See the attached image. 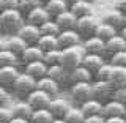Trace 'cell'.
Segmentation results:
<instances>
[{"instance_id":"7bdbcfd3","label":"cell","mask_w":126,"mask_h":123,"mask_svg":"<svg viewBox=\"0 0 126 123\" xmlns=\"http://www.w3.org/2000/svg\"><path fill=\"white\" fill-rule=\"evenodd\" d=\"M112 100H115L118 103H121L123 106H126V87H123V88H117L115 92H113Z\"/></svg>"},{"instance_id":"f5cc1de1","label":"cell","mask_w":126,"mask_h":123,"mask_svg":"<svg viewBox=\"0 0 126 123\" xmlns=\"http://www.w3.org/2000/svg\"><path fill=\"white\" fill-rule=\"evenodd\" d=\"M47 2H50V0H41V3H43V5H46Z\"/></svg>"},{"instance_id":"7a4b0ae2","label":"cell","mask_w":126,"mask_h":123,"mask_svg":"<svg viewBox=\"0 0 126 123\" xmlns=\"http://www.w3.org/2000/svg\"><path fill=\"white\" fill-rule=\"evenodd\" d=\"M85 49L82 44L79 46H74V47H69V49H63L62 51V66L65 68L66 71H73L82 66V60L85 57Z\"/></svg>"},{"instance_id":"7c38bea8","label":"cell","mask_w":126,"mask_h":123,"mask_svg":"<svg viewBox=\"0 0 126 123\" xmlns=\"http://www.w3.org/2000/svg\"><path fill=\"white\" fill-rule=\"evenodd\" d=\"M106 62L104 60V55H96V54H85V57H84V60H82V66L84 68H87L90 71V73L93 74V77H94V74L99 71L102 66L106 65Z\"/></svg>"},{"instance_id":"5bb4252c","label":"cell","mask_w":126,"mask_h":123,"mask_svg":"<svg viewBox=\"0 0 126 123\" xmlns=\"http://www.w3.org/2000/svg\"><path fill=\"white\" fill-rule=\"evenodd\" d=\"M82 46H84L87 54H96V55H104L106 54V41H102V39L98 38V36H92L88 39H84V41H82Z\"/></svg>"},{"instance_id":"d590c367","label":"cell","mask_w":126,"mask_h":123,"mask_svg":"<svg viewBox=\"0 0 126 123\" xmlns=\"http://www.w3.org/2000/svg\"><path fill=\"white\" fill-rule=\"evenodd\" d=\"M43 62L46 63V66H55V65H62V51H50V52H44V58Z\"/></svg>"},{"instance_id":"f907efd6","label":"cell","mask_w":126,"mask_h":123,"mask_svg":"<svg viewBox=\"0 0 126 123\" xmlns=\"http://www.w3.org/2000/svg\"><path fill=\"white\" fill-rule=\"evenodd\" d=\"M120 35H121V36H123V38L126 39V25H125V27H123V29H121V30H120Z\"/></svg>"},{"instance_id":"11a10c76","label":"cell","mask_w":126,"mask_h":123,"mask_svg":"<svg viewBox=\"0 0 126 123\" xmlns=\"http://www.w3.org/2000/svg\"><path fill=\"white\" fill-rule=\"evenodd\" d=\"M125 118H126V112H125Z\"/></svg>"},{"instance_id":"681fc988","label":"cell","mask_w":126,"mask_h":123,"mask_svg":"<svg viewBox=\"0 0 126 123\" xmlns=\"http://www.w3.org/2000/svg\"><path fill=\"white\" fill-rule=\"evenodd\" d=\"M63 2L68 5V8H71V6H74L76 3H79V2H82V0H63Z\"/></svg>"},{"instance_id":"44dd1931","label":"cell","mask_w":126,"mask_h":123,"mask_svg":"<svg viewBox=\"0 0 126 123\" xmlns=\"http://www.w3.org/2000/svg\"><path fill=\"white\" fill-rule=\"evenodd\" d=\"M29 47L25 41H24L22 38H19L17 35H14V36H8L6 38V49L11 51L14 55H17L19 58H21V55L25 52V49Z\"/></svg>"},{"instance_id":"8992f818","label":"cell","mask_w":126,"mask_h":123,"mask_svg":"<svg viewBox=\"0 0 126 123\" xmlns=\"http://www.w3.org/2000/svg\"><path fill=\"white\" fill-rule=\"evenodd\" d=\"M38 88V81H35L32 76L25 73H21V76L16 79L14 85H13V90L17 95H22V96H29L32 92H35V90Z\"/></svg>"},{"instance_id":"52a82bcc","label":"cell","mask_w":126,"mask_h":123,"mask_svg":"<svg viewBox=\"0 0 126 123\" xmlns=\"http://www.w3.org/2000/svg\"><path fill=\"white\" fill-rule=\"evenodd\" d=\"M25 101L33 107V110H39V109H47L49 107L50 101H52V96L47 95L46 92H43V90L36 88L35 92H32L29 96L25 98Z\"/></svg>"},{"instance_id":"d4e9b609","label":"cell","mask_w":126,"mask_h":123,"mask_svg":"<svg viewBox=\"0 0 126 123\" xmlns=\"http://www.w3.org/2000/svg\"><path fill=\"white\" fill-rule=\"evenodd\" d=\"M11 109H13L14 117H17V118L30 120L32 115H33V107H32L27 101H17V103H14V104H11Z\"/></svg>"},{"instance_id":"816d5d0a","label":"cell","mask_w":126,"mask_h":123,"mask_svg":"<svg viewBox=\"0 0 126 123\" xmlns=\"http://www.w3.org/2000/svg\"><path fill=\"white\" fill-rule=\"evenodd\" d=\"M52 123H66L65 120H63V118H54V122Z\"/></svg>"},{"instance_id":"3957f363","label":"cell","mask_w":126,"mask_h":123,"mask_svg":"<svg viewBox=\"0 0 126 123\" xmlns=\"http://www.w3.org/2000/svg\"><path fill=\"white\" fill-rule=\"evenodd\" d=\"M101 19L96 18V16H87V18H80L77 21V25H76V32L80 35V38L84 39H88L96 35V30L98 27L101 25Z\"/></svg>"},{"instance_id":"d6a6232c","label":"cell","mask_w":126,"mask_h":123,"mask_svg":"<svg viewBox=\"0 0 126 123\" xmlns=\"http://www.w3.org/2000/svg\"><path fill=\"white\" fill-rule=\"evenodd\" d=\"M54 115L50 114L49 109H39L33 110V115L30 118V123H52Z\"/></svg>"},{"instance_id":"60d3db41","label":"cell","mask_w":126,"mask_h":123,"mask_svg":"<svg viewBox=\"0 0 126 123\" xmlns=\"http://www.w3.org/2000/svg\"><path fill=\"white\" fill-rule=\"evenodd\" d=\"M10 10H19V0H0V13Z\"/></svg>"},{"instance_id":"7dc6e473","label":"cell","mask_w":126,"mask_h":123,"mask_svg":"<svg viewBox=\"0 0 126 123\" xmlns=\"http://www.w3.org/2000/svg\"><path fill=\"white\" fill-rule=\"evenodd\" d=\"M5 49H6V38L0 36V52H2V51H5Z\"/></svg>"},{"instance_id":"9a60e30c","label":"cell","mask_w":126,"mask_h":123,"mask_svg":"<svg viewBox=\"0 0 126 123\" xmlns=\"http://www.w3.org/2000/svg\"><path fill=\"white\" fill-rule=\"evenodd\" d=\"M68 82L71 85L80 84V82H93V74L87 68H84V66H79V68L68 73Z\"/></svg>"},{"instance_id":"f1b7e54d","label":"cell","mask_w":126,"mask_h":123,"mask_svg":"<svg viewBox=\"0 0 126 123\" xmlns=\"http://www.w3.org/2000/svg\"><path fill=\"white\" fill-rule=\"evenodd\" d=\"M85 114L82 112L80 106H71V109L66 112V115L63 117V120L66 123H84L85 122Z\"/></svg>"},{"instance_id":"2e32d148","label":"cell","mask_w":126,"mask_h":123,"mask_svg":"<svg viewBox=\"0 0 126 123\" xmlns=\"http://www.w3.org/2000/svg\"><path fill=\"white\" fill-rule=\"evenodd\" d=\"M102 22L112 25L113 29H117L118 33H120V30L126 25V22H125V14L120 13V11H117V10L107 11V13L104 14V18H102Z\"/></svg>"},{"instance_id":"ffe728a7","label":"cell","mask_w":126,"mask_h":123,"mask_svg":"<svg viewBox=\"0 0 126 123\" xmlns=\"http://www.w3.org/2000/svg\"><path fill=\"white\" fill-rule=\"evenodd\" d=\"M126 112V106H123L121 103H118L115 100H110L107 103H104V112L102 115L106 118L109 117H125Z\"/></svg>"},{"instance_id":"836d02e7","label":"cell","mask_w":126,"mask_h":123,"mask_svg":"<svg viewBox=\"0 0 126 123\" xmlns=\"http://www.w3.org/2000/svg\"><path fill=\"white\" fill-rule=\"evenodd\" d=\"M39 32H41V36H58L60 35V27H58V24L54 21V19H50L49 22L43 24L41 27H39Z\"/></svg>"},{"instance_id":"277c9868","label":"cell","mask_w":126,"mask_h":123,"mask_svg":"<svg viewBox=\"0 0 126 123\" xmlns=\"http://www.w3.org/2000/svg\"><path fill=\"white\" fill-rule=\"evenodd\" d=\"M69 96L76 104H84L88 100H93V90L92 82H80V84H73L69 87Z\"/></svg>"},{"instance_id":"e0dca14e","label":"cell","mask_w":126,"mask_h":123,"mask_svg":"<svg viewBox=\"0 0 126 123\" xmlns=\"http://www.w3.org/2000/svg\"><path fill=\"white\" fill-rule=\"evenodd\" d=\"M54 21L58 24L60 30L63 32V30H76V25H77V21H79V19L68 10V11H65L63 14L57 16Z\"/></svg>"},{"instance_id":"bcb514c9","label":"cell","mask_w":126,"mask_h":123,"mask_svg":"<svg viewBox=\"0 0 126 123\" xmlns=\"http://www.w3.org/2000/svg\"><path fill=\"white\" fill-rule=\"evenodd\" d=\"M106 123H126L125 117H109L106 118Z\"/></svg>"},{"instance_id":"83f0119b","label":"cell","mask_w":126,"mask_h":123,"mask_svg":"<svg viewBox=\"0 0 126 123\" xmlns=\"http://www.w3.org/2000/svg\"><path fill=\"white\" fill-rule=\"evenodd\" d=\"M110 84L113 88H123L126 87V68H120V66H113V73L110 76Z\"/></svg>"},{"instance_id":"4dcf8cb0","label":"cell","mask_w":126,"mask_h":123,"mask_svg":"<svg viewBox=\"0 0 126 123\" xmlns=\"http://www.w3.org/2000/svg\"><path fill=\"white\" fill-rule=\"evenodd\" d=\"M117 35H118V30H117V29H113V27H112V25H109V24L101 22V25L98 27L96 35H94V36L101 38L102 41H106V43H107L109 39H112L113 36H117Z\"/></svg>"},{"instance_id":"f546056e","label":"cell","mask_w":126,"mask_h":123,"mask_svg":"<svg viewBox=\"0 0 126 123\" xmlns=\"http://www.w3.org/2000/svg\"><path fill=\"white\" fill-rule=\"evenodd\" d=\"M47 77L57 81L58 84L68 81V71L63 68L62 65H55V66H49L47 68Z\"/></svg>"},{"instance_id":"ac0fdd59","label":"cell","mask_w":126,"mask_h":123,"mask_svg":"<svg viewBox=\"0 0 126 123\" xmlns=\"http://www.w3.org/2000/svg\"><path fill=\"white\" fill-rule=\"evenodd\" d=\"M24 73L32 76L35 81H41L43 77L47 76V66L44 62H33V63L25 65V71Z\"/></svg>"},{"instance_id":"ab89813d","label":"cell","mask_w":126,"mask_h":123,"mask_svg":"<svg viewBox=\"0 0 126 123\" xmlns=\"http://www.w3.org/2000/svg\"><path fill=\"white\" fill-rule=\"evenodd\" d=\"M109 63H112L113 66L126 68V51H123V52H118V54H115V55H112Z\"/></svg>"},{"instance_id":"8fae6325","label":"cell","mask_w":126,"mask_h":123,"mask_svg":"<svg viewBox=\"0 0 126 123\" xmlns=\"http://www.w3.org/2000/svg\"><path fill=\"white\" fill-rule=\"evenodd\" d=\"M21 76V71L17 66H2L0 68V85L6 88H13L16 79Z\"/></svg>"},{"instance_id":"c3c4849f","label":"cell","mask_w":126,"mask_h":123,"mask_svg":"<svg viewBox=\"0 0 126 123\" xmlns=\"http://www.w3.org/2000/svg\"><path fill=\"white\" fill-rule=\"evenodd\" d=\"M10 123H30V120H25V118H17V117H14Z\"/></svg>"},{"instance_id":"4316f807","label":"cell","mask_w":126,"mask_h":123,"mask_svg":"<svg viewBox=\"0 0 126 123\" xmlns=\"http://www.w3.org/2000/svg\"><path fill=\"white\" fill-rule=\"evenodd\" d=\"M44 8L47 10V13L50 14V18H52V19H55L57 16H60V14L65 13V11L69 10L68 5H66L63 0H50V2H47L46 5H44Z\"/></svg>"},{"instance_id":"d6986e66","label":"cell","mask_w":126,"mask_h":123,"mask_svg":"<svg viewBox=\"0 0 126 123\" xmlns=\"http://www.w3.org/2000/svg\"><path fill=\"white\" fill-rule=\"evenodd\" d=\"M69 11L76 16L77 19H80V18H87V16H93L94 14V6L90 0H82V2L76 3L74 6H71Z\"/></svg>"},{"instance_id":"30bf717a","label":"cell","mask_w":126,"mask_h":123,"mask_svg":"<svg viewBox=\"0 0 126 123\" xmlns=\"http://www.w3.org/2000/svg\"><path fill=\"white\" fill-rule=\"evenodd\" d=\"M50 19H52V18H50L49 13H47V10L44 8V5L35 8L33 11H30V13L25 16V22L32 24V25H36V27H41L43 24L49 22Z\"/></svg>"},{"instance_id":"e575fe53","label":"cell","mask_w":126,"mask_h":123,"mask_svg":"<svg viewBox=\"0 0 126 123\" xmlns=\"http://www.w3.org/2000/svg\"><path fill=\"white\" fill-rule=\"evenodd\" d=\"M17 62H21V58L17 55H14L11 51L5 49V51L0 52V68L2 66H16Z\"/></svg>"},{"instance_id":"b9f144b4","label":"cell","mask_w":126,"mask_h":123,"mask_svg":"<svg viewBox=\"0 0 126 123\" xmlns=\"http://www.w3.org/2000/svg\"><path fill=\"white\" fill-rule=\"evenodd\" d=\"M10 100H11V95L8 92V88L0 85V106H10Z\"/></svg>"},{"instance_id":"ee69618b","label":"cell","mask_w":126,"mask_h":123,"mask_svg":"<svg viewBox=\"0 0 126 123\" xmlns=\"http://www.w3.org/2000/svg\"><path fill=\"white\" fill-rule=\"evenodd\" d=\"M113 10L126 14V0H115V2H113Z\"/></svg>"},{"instance_id":"9c48e42d","label":"cell","mask_w":126,"mask_h":123,"mask_svg":"<svg viewBox=\"0 0 126 123\" xmlns=\"http://www.w3.org/2000/svg\"><path fill=\"white\" fill-rule=\"evenodd\" d=\"M17 36L22 38L29 46H36L38 41H39V38H41V32H39V27L32 25V24H27L25 22V24H24V27L19 30Z\"/></svg>"},{"instance_id":"4fadbf2b","label":"cell","mask_w":126,"mask_h":123,"mask_svg":"<svg viewBox=\"0 0 126 123\" xmlns=\"http://www.w3.org/2000/svg\"><path fill=\"white\" fill-rule=\"evenodd\" d=\"M47 109L50 110V114L54 115V118H63L66 115V112L71 109V104L65 98L55 96V98H52V101H50V104H49Z\"/></svg>"},{"instance_id":"74e56055","label":"cell","mask_w":126,"mask_h":123,"mask_svg":"<svg viewBox=\"0 0 126 123\" xmlns=\"http://www.w3.org/2000/svg\"><path fill=\"white\" fill-rule=\"evenodd\" d=\"M112 73H113V65L107 62L96 74H94V81H110Z\"/></svg>"},{"instance_id":"8d00e7d4","label":"cell","mask_w":126,"mask_h":123,"mask_svg":"<svg viewBox=\"0 0 126 123\" xmlns=\"http://www.w3.org/2000/svg\"><path fill=\"white\" fill-rule=\"evenodd\" d=\"M41 5H43L41 0H19V11L24 16H27L30 11H33L35 8H38Z\"/></svg>"},{"instance_id":"6da1fadb","label":"cell","mask_w":126,"mask_h":123,"mask_svg":"<svg viewBox=\"0 0 126 123\" xmlns=\"http://www.w3.org/2000/svg\"><path fill=\"white\" fill-rule=\"evenodd\" d=\"M25 24V16L19 10H10L0 13V33L14 36Z\"/></svg>"},{"instance_id":"ba28073f","label":"cell","mask_w":126,"mask_h":123,"mask_svg":"<svg viewBox=\"0 0 126 123\" xmlns=\"http://www.w3.org/2000/svg\"><path fill=\"white\" fill-rule=\"evenodd\" d=\"M57 39H58V47H60V51L82 44V38L76 30H63V32H60V35L57 36Z\"/></svg>"},{"instance_id":"603a6c76","label":"cell","mask_w":126,"mask_h":123,"mask_svg":"<svg viewBox=\"0 0 126 123\" xmlns=\"http://www.w3.org/2000/svg\"><path fill=\"white\" fill-rule=\"evenodd\" d=\"M43 58H44V52L38 46H29L25 49V52L21 55V62L24 65H29V63L33 62H43Z\"/></svg>"},{"instance_id":"db71d44e","label":"cell","mask_w":126,"mask_h":123,"mask_svg":"<svg viewBox=\"0 0 126 123\" xmlns=\"http://www.w3.org/2000/svg\"><path fill=\"white\" fill-rule=\"evenodd\" d=\"M125 22H126V14H125Z\"/></svg>"},{"instance_id":"7402d4cb","label":"cell","mask_w":126,"mask_h":123,"mask_svg":"<svg viewBox=\"0 0 126 123\" xmlns=\"http://www.w3.org/2000/svg\"><path fill=\"white\" fill-rule=\"evenodd\" d=\"M123 51H126V39L120 33L106 43V54H109L110 57L118 52H123Z\"/></svg>"},{"instance_id":"484cf974","label":"cell","mask_w":126,"mask_h":123,"mask_svg":"<svg viewBox=\"0 0 126 123\" xmlns=\"http://www.w3.org/2000/svg\"><path fill=\"white\" fill-rule=\"evenodd\" d=\"M38 88L43 90V92H46L47 95H50L52 98H55L58 93H60V84H58L57 81H54V79L50 77H43L41 81H38Z\"/></svg>"},{"instance_id":"f6af8a7d","label":"cell","mask_w":126,"mask_h":123,"mask_svg":"<svg viewBox=\"0 0 126 123\" xmlns=\"http://www.w3.org/2000/svg\"><path fill=\"white\" fill-rule=\"evenodd\" d=\"M84 123H106V117L104 115H92V117H87Z\"/></svg>"},{"instance_id":"cb8c5ba5","label":"cell","mask_w":126,"mask_h":123,"mask_svg":"<svg viewBox=\"0 0 126 123\" xmlns=\"http://www.w3.org/2000/svg\"><path fill=\"white\" fill-rule=\"evenodd\" d=\"M82 112L85 114V117H92V115H102L104 112V103L98 101V100H88L87 103L80 104Z\"/></svg>"},{"instance_id":"5b68a950","label":"cell","mask_w":126,"mask_h":123,"mask_svg":"<svg viewBox=\"0 0 126 123\" xmlns=\"http://www.w3.org/2000/svg\"><path fill=\"white\" fill-rule=\"evenodd\" d=\"M92 90H93V98L101 103H107L113 96V85L109 81H93L92 82Z\"/></svg>"},{"instance_id":"f35d334b","label":"cell","mask_w":126,"mask_h":123,"mask_svg":"<svg viewBox=\"0 0 126 123\" xmlns=\"http://www.w3.org/2000/svg\"><path fill=\"white\" fill-rule=\"evenodd\" d=\"M14 118L11 106H0V123H10Z\"/></svg>"},{"instance_id":"1f68e13d","label":"cell","mask_w":126,"mask_h":123,"mask_svg":"<svg viewBox=\"0 0 126 123\" xmlns=\"http://www.w3.org/2000/svg\"><path fill=\"white\" fill-rule=\"evenodd\" d=\"M43 52H50V51H58V39L57 36H41L36 44Z\"/></svg>"}]
</instances>
